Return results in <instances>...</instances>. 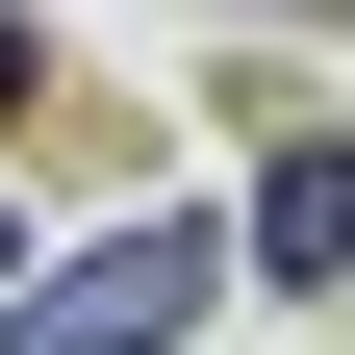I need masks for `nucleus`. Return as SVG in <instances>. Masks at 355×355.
<instances>
[{"label":"nucleus","instance_id":"1","mask_svg":"<svg viewBox=\"0 0 355 355\" xmlns=\"http://www.w3.org/2000/svg\"><path fill=\"white\" fill-rule=\"evenodd\" d=\"M203 304H229V229L203 203H127V229H76V254L0 279V355H178Z\"/></svg>","mask_w":355,"mask_h":355},{"label":"nucleus","instance_id":"2","mask_svg":"<svg viewBox=\"0 0 355 355\" xmlns=\"http://www.w3.org/2000/svg\"><path fill=\"white\" fill-rule=\"evenodd\" d=\"M229 254H254V279H330V254H355V153H330V127H279V153H254V203H229Z\"/></svg>","mask_w":355,"mask_h":355},{"label":"nucleus","instance_id":"3","mask_svg":"<svg viewBox=\"0 0 355 355\" xmlns=\"http://www.w3.org/2000/svg\"><path fill=\"white\" fill-rule=\"evenodd\" d=\"M26 102H51V26H26V0H0V127H26Z\"/></svg>","mask_w":355,"mask_h":355},{"label":"nucleus","instance_id":"4","mask_svg":"<svg viewBox=\"0 0 355 355\" xmlns=\"http://www.w3.org/2000/svg\"><path fill=\"white\" fill-rule=\"evenodd\" d=\"M0 279H26V203H0Z\"/></svg>","mask_w":355,"mask_h":355}]
</instances>
